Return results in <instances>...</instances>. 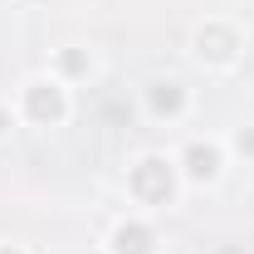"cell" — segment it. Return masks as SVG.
<instances>
[{"instance_id": "4", "label": "cell", "mask_w": 254, "mask_h": 254, "mask_svg": "<svg viewBox=\"0 0 254 254\" xmlns=\"http://www.w3.org/2000/svg\"><path fill=\"white\" fill-rule=\"evenodd\" d=\"M113 250L118 254H152L157 250V235H152L147 225H123V230L113 235Z\"/></svg>"}, {"instance_id": "2", "label": "cell", "mask_w": 254, "mask_h": 254, "mask_svg": "<svg viewBox=\"0 0 254 254\" xmlns=\"http://www.w3.org/2000/svg\"><path fill=\"white\" fill-rule=\"evenodd\" d=\"M25 113H30L34 123H59L64 118V93L54 83H34L30 93H25Z\"/></svg>"}, {"instance_id": "9", "label": "cell", "mask_w": 254, "mask_h": 254, "mask_svg": "<svg viewBox=\"0 0 254 254\" xmlns=\"http://www.w3.org/2000/svg\"><path fill=\"white\" fill-rule=\"evenodd\" d=\"M0 254H20V250H10V245H0Z\"/></svg>"}, {"instance_id": "5", "label": "cell", "mask_w": 254, "mask_h": 254, "mask_svg": "<svg viewBox=\"0 0 254 254\" xmlns=\"http://www.w3.org/2000/svg\"><path fill=\"white\" fill-rule=\"evenodd\" d=\"M215 166H220V152H215L210 142H190V147H186V171L195 176V181L215 176Z\"/></svg>"}, {"instance_id": "10", "label": "cell", "mask_w": 254, "mask_h": 254, "mask_svg": "<svg viewBox=\"0 0 254 254\" xmlns=\"http://www.w3.org/2000/svg\"><path fill=\"white\" fill-rule=\"evenodd\" d=\"M0 132H5V113H0Z\"/></svg>"}, {"instance_id": "1", "label": "cell", "mask_w": 254, "mask_h": 254, "mask_svg": "<svg viewBox=\"0 0 254 254\" xmlns=\"http://www.w3.org/2000/svg\"><path fill=\"white\" fill-rule=\"evenodd\" d=\"M132 190L142 195V200H152V205H161L166 195H171V166L161 157H147L137 171H132Z\"/></svg>"}, {"instance_id": "3", "label": "cell", "mask_w": 254, "mask_h": 254, "mask_svg": "<svg viewBox=\"0 0 254 254\" xmlns=\"http://www.w3.org/2000/svg\"><path fill=\"white\" fill-rule=\"evenodd\" d=\"M195 49H200L205 59L225 64V59H230V54H235V34L225 30V25H205V30L195 34Z\"/></svg>"}, {"instance_id": "7", "label": "cell", "mask_w": 254, "mask_h": 254, "mask_svg": "<svg viewBox=\"0 0 254 254\" xmlns=\"http://www.w3.org/2000/svg\"><path fill=\"white\" fill-rule=\"evenodd\" d=\"M64 68L68 73H83V54H64Z\"/></svg>"}, {"instance_id": "6", "label": "cell", "mask_w": 254, "mask_h": 254, "mask_svg": "<svg viewBox=\"0 0 254 254\" xmlns=\"http://www.w3.org/2000/svg\"><path fill=\"white\" fill-rule=\"evenodd\" d=\"M181 103H186V93H181V83H152V108H157L161 118L181 113Z\"/></svg>"}, {"instance_id": "8", "label": "cell", "mask_w": 254, "mask_h": 254, "mask_svg": "<svg viewBox=\"0 0 254 254\" xmlns=\"http://www.w3.org/2000/svg\"><path fill=\"white\" fill-rule=\"evenodd\" d=\"M240 152H250V157H254V127H250V132H240Z\"/></svg>"}]
</instances>
